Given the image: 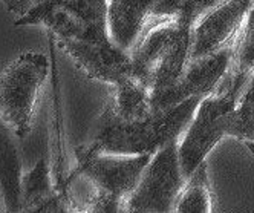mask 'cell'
I'll return each instance as SVG.
<instances>
[{
    "label": "cell",
    "instance_id": "11",
    "mask_svg": "<svg viewBox=\"0 0 254 213\" xmlns=\"http://www.w3.org/2000/svg\"><path fill=\"white\" fill-rule=\"evenodd\" d=\"M156 0H107V31L121 51L132 54L139 43Z\"/></svg>",
    "mask_w": 254,
    "mask_h": 213
},
{
    "label": "cell",
    "instance_id": "6",
    "mask_svg": "<svg viewBox=\"0 0 254 213\" xmlns=\"http://www.w3.org/2000/svg\"><path fill=\"white\" fill-rule=\"evenodd\" d=\"M51 72L49 57L28 51L0 72V120L23 140L32 129L39 100Z\"/></svg>",
    "mask_w": 254,
    "mask_h": 213
},
{
    "label": "cell",
    "instance_id": "14",
    "mask_svg": "<svg viewBox=\"0 0 254 213\" xmlns=\"http://www.w3.org/2000/svg\"><path fill=\"white\" fill-rule=\"evenodd\" d=\"M222 2L224 0H156L146 31L162 22H178L193 28L197 20Z\"/></svg>",
    "mask_w": 254,
    "mask_h": 213
},
{
    "label": "cell",
    "instance_id": "9",
    "mask_svg": "<svg viewBox=\"0 0 254 213\" xmlns=\"http://www.w3.org/2000/svg\"><path fill=\"white\" fill-rule=\"evenodd\" d=\"M253 0H224L208 11L191 31V57H204L238 43Z\"/></svg>",
    "mask_w": 254,
    "mask_h": 213
},
{
    "label": "cell",
    "instance_id": "7",
    "mask_svg": "<svg viewBox=\"0 0 254 213\" xmlns=\"http://www.w3.org/2000/svg\"><path fill=\"white\" fill-rule=\"evenodd\" d=\"M187 181L179 159L178 140L153 153L141 180L127 200L124 212L166 213L175 212L181 192Z\"/></svg>",
    "mask_w": 254,
    "mask_h": 213
},
{
    "label": "cell",
    "instance_id": "2",
    "mask_svg": "<svg viewBox=\"0 0 254 213\" xmlns=\"http://www.w3.org/2000/svg\"><path fill=\"white\" fill-rule=\"evenodd\" d=\"M225 137L241 140L254 152V72L245 80L228 71L217 89L199 103L191 123L178 140L187 178Z\"/></svg>",
    "mask_w": 254,
    "mask_h": 213
},
{
    "label": "cell",
    "instance_id": "8",
    "mask_svg": "<svg viewBox=\"0 0 254 213\" xmlns=\"http://www.w3.org/2000/svg\"><path fill=\"white\" fill-rule=\"evenodd\" d=\"M238 43L228 45L213 54L190 59L176 83L152 100L153 109H167L190 98H204L214 92L233 66Z\"/></svg>",
    "mask_w": 254,
    "mask_h": 213
},
{
    "label": "cell",
    "instance_id": "15",
    "mask_svg": "<svg viewBox=\"0 0 254 213\" xmlns=\"http://www.w3.org/2000/svg\"><path fill=\"white\" fill-rule=\"evenodd\" d=\"M175 212L178 213H210L213 212V195L208 181L205 161L199 166L186 181Z\"/></svg>",
    "mask_w": 254,
    "mask_h": 213
},
{
    "label": "cell",
    "instance_id": "13",
    "mask_svg": "<svg viewBox=\"0 0 254 213\" xmlns=\"http://www.w3.org/2000/svg\"><path fill=\"white\" fill-rule=\"evenodd\" d=\"M106 108L121 120H138L153 111L149 86L135 74L117 83Z\"/></svg>",
    "mask_w": 254,
    "mask_h": 213
},
{
    "label": "cell",
    "instance_id": "17",
    "mask_svg": "<svg viewBox=\"0 0 254 213\" xmlns=\"http://www.w3.org/2000/svg\"><path fill=\"white\" fill-rule=\"evenodd\" d=\"M3 3L5 9L14 15L15 19H20L22 15H25L39 0H0Z\"/></svg>",
    "mask_w": 254,
    "mask_h": 213
},
{
    "label": "cell",
    "instance_id": "5",
    "mask_svg": "<svg viewBox=\"0 0 254 213\" xmlns=\"http://www.w3.org/2000/svg\"><path fill=\"white\" fill-rule=\"evenodd\" d=\"M191 31L178 22L156 23L132 51L133 74L149 86L152 100L170 89L190 62Z\"/></svg>",
    "mask_w": 254,
    "mask_h": 213
},
{
    "label": "cell",
    "instance_id": "12",
    "mask_svg": "<svg viewBox=\"0 0 254 213\" xmlns=\"http://www.w3.org/2000/svg\"><path fill=\"white\" fill-rule=\"evenodd\" d=\"M12 131L0 120V203L5 212H22V159Z\"/></svg>",
    "mask_w": 254,
    "mask_h": 213
},
{
    "label": "cell",
    "instance_id": "10",
    "mask_svg": "<svg viewBox=\"0 0 254 213\" xmlns=\"http://www.w3.org/2000/svg\"><path fill=\"white\" fill-rule=\"evenodd\" d=\"M22 212H74V203H72L69 189L62 187L52 178L46 158H40L29 172L23 173Z\"/></svg>",
    "mask_w": 254,
    "mask_h": 213
},
{
    "label": "cell",
    "instance_id": "3",
    "mask_svg": "<svg viewBox=\"0 0 254 213\" xmlns=\"http://www.w3.org/2000/svg\"><path fill=\"white\" fill-rule=\"evenodd\" d=\"M201 100L190 98L167 109H153L138 120H121L104 108L94 138L81 147L87 152L153 155L183 137Z\"/></svg>",
    "mask_w": 254,
    "mask_h": 213
},
{
    "label": "cell",
    "instance_id": "1",
    "mask_svg": "<svg viewBox=\"0 0 254 213\" xmlns=\"http://www.w3.org/2000/svg\"><path fill=\"white\" fill-rule=\"evenodd\" d=\"M15 26H45L89 78L115 86L133 75L130 54L107 31V0H39Z\"/></svg>",
    "mask_w": 254,
    "mask_h": 213
},
{
    "label": "cell",
    "instance_id": "16",
    "mask_svg": "<svg viewBox=\"0 0 254 213\" xmlns=\"http://www.w3.org/2000/svg\"><path fill=\"white\" fill-rule=\"evenodd\" d=\"M230 72L245 80L251 75V72H254V0L251 2L248 17L239 35L236 57Z\"/></svg>",
    "mask_w": 254,
    "mask_h": 213
},
{
    "label": "cell",
    "instance_id": "4",
    "mask_svg": "<svg viewBox=\"0 0 254 213\" xmlns=\"http://www.w3.org/2000/svg\"><path fill=\"white\" fill-rule=\"evenodd\" d=\"M152 156L150 153L87 152L80 147L77 167L72 173L92 184V193L80 203V212H124Z\"/></svg>",
    "mask_w": 254,
    "mask_h": 213
}]
</instances>
